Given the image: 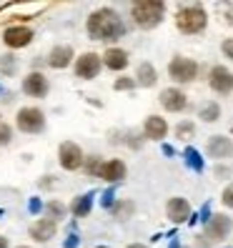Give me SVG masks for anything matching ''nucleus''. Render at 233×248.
<instances>
[{"mask_svg": "<svg viewBox=\"0 0 233 248\" xmlns=\"http://www.w3.org/2000/svg\"><path fill=\"white\" fill-rule=\"evenodd\" d=\"M85 28H88V35L93 40H106V43L118 40L125 33V25H123L121 16L115 10H110V8H100V10L91 13L88 25Z\"/></svg>", "mask_w": 233, "mask_h": 248, "instance_id": "f257e3e1", "label": "nucleus"}, {"mask_svg": "<svg viewBox=\"0 0 233 248\" xmlns=\"http://www.w3.org/2000/svg\"><path fill=\"white\" fill-rule=\"evenodd\" d=\"M163 16H166V3H161V0H140V3L130 5V18L143 31L155 28L163 20Z\"/></svg>", "mask_w": 233, "mask_h": 248, "instance_id": "f03ea898", "label": "nucleus"}, {"mask_svg": "<svg viewBox=\"0 0 233 248\" xmlns=\"http://www.w3.org/2000/svg\"><path fill=\"white\" fill-rule=\"evenodd\" d=\"M206 25H208V16L201 5H186L176 13V28L186 35H196L206 31Z\"/></svg>", "mask_w": 233, "mask_h": 248, "instance_id": "7ed1b4c3", "label": "nucleus"}, {"mask_svg": "<svg viewBox=\"0 0 233 248\" xmlns=\"http://www.w3.org/2000/svg\"><path fill=\"white\" fill-rule=\"evenodd\" d=\"M168 76L176 80V83H191L196 80L198 76V63L191 61V58H183V55H176L168 65Z\"/></svg>", "mask_w": 233, "mask_h": 248, "instance_id": "20e7f679", "label": "nucleus"}, {"mask_svg": "<svg viewBox=\"0 0 233 248\" xmlns=\"http://www.w3.org/2000/svg\"><path fill=\"white\" fill-rule=\"evenodd\" d=\"M16 123L23 133H40L46 128V115L40 108H20L16 115Z\"/></svg>", "mask_w": 233, "mask_h": 248, "instance_id": "39448f33", "label": "nucleus"}, {"mask_svg": "<svg viewBox=\"0 0 233 248\" xmlns=\"http://www.w3.org/2000/svg\"><path fill=\"white\" fill-rule=\"evenodd\" d=\"M231 228H233L231 218L223 216V213H216V216H211L208 221H206V233H203V238H208V243L213 246L218 241H223L228 233H231Z\"/></svg>", "mask_w": 233, "mask_h": 248, "instance_id": "423d86ee", "label": "nucleus"}, {"mask_svg": "<svg viewBox=\"0 0 233 248\" xmlns=\"http://www.w3.org/2000/svg\"><path fill=\"white\" fill-rule=\"evenodd\" d=\"M58 160H61V166L65 170H78L85 163V155L80 151V145L65 140V143H61V148H58Z\"/></svg>", "mask_w": 233, "mask_h": 248, "instance_id": "0eeeda50", "label": "nucleus"}, {"mask_svg": "<svg viewBox=\"0 0 233 248\" xmlns=\"http://www.w3.org/2000/svg\"><path fill=\"white\" fill-rule=\"evenodd\" d=\"M100 63H103V58L98 53H83L80 58H76V76L83 80L95 78L100 73Z\"/></svg>", "mask_w": 233, "mask_h": 248, "instance_id": "6e6552de", "label": "nucleus"}, {"mask_svg": "<svg viewBox=\"0 0 233 248\" xmlns=\"http://www.w3.org/2000/svg\"><path fill=\"white\" fill-rule=\"evenodd\" d=\"M33 31L31 28H25V25H10V28H5V33H3V43L8 48H25V46H31L33 43Z\"/></svg>", "mask_w": 233, "mask_h": 248, "instance_id": "1a4fd4ad", "label": "nucleus"}, {"mask_svg": "<svg viewBox=\"0 0 233 248\" xmlns=\"http://www.w3.org/2000/svg\"><path fill=\"white\" fill-rule=\"evenodd\" d=\"M208 83L216 93L221 95H228L233 91V73L226 68V65H213L211 73H208Z\"/></svg>", "mask_w": 233, "mask_h": 248, "instance_id": "9d476101", "label": "nucleus"}, {"mask_svg": "<svg viewBox=\"0 0 233 248\" xmlns=\"http://www.w3.org/2000/svg\"><path fill=\"white\" fill-rule=\"evenodd\" d=\"M50 91V83L43 73H31V76L23 78V93L33 95V98H46Z\"/></svg>", "mask_w": 233, "mask_h": 248, "instance_id": "9b49d317", "label": "nucleus"}, {"mask_svg": "<svg viewBox=\"0 0 233 248\" xmlns=\"http://www.w3.org/2000/svg\"><path fill=\"white\" fill-rule=\"evenodd\" d=\"M161 106H163L166 110H171V113H181V110L188 106V98H186V93L178 91V88H166V91L161 93Z\"/></svg>", "mask_w": 233, "mask_h": 248, "instance_id": "f8f14e48", "label": "nucleus"}, {"mask_svg": "<svg viewBox=\"0 0 233 248\" xmlns=\"http://www.w3.org/2000/svg\"><path fill=\"white\" fill-rule=\"evenodd\" d=\"M166 213L173 223H186L191 218V203L186 198H171L168 206H166Z\"/></svg>", "mask_w": 233, "mask_h": 248, "instance_id": "ddd939ff", "label": "nucleus"}, {"mask_svg": "<svg viewBox=\"0 0 233 248\" xmlns=\"http://www.w3.org/2000/svg\"><path fill=\"white\" fill-rule=\"evenodd\" d=\"M73 61H76V53H73V48H70V46H58V48H53V50H50V55H48V65H50V68H55V70L68 68Z\"/></svg>", "mask_w": 233, "mask_h": 248, "instance_id": "4468645a", "label": "nucleus"}, {"mask_svg": "<svg viewBox=\"0 0 233 248\" xmlns=\"http://www.w3.org/2000/svg\"><path fill=\"white\" fill-rule=\"evenodd\" d=\"M55 231H58V223L50 221V218H40V221H35L31 226V238L38 241V243H46L55 236Z\"/></svg>", "mask_w": 233, "mask_h": 248, "instance_id": "2eb2a0df", "label": "nucleus"}, {"mask_svg": "<svg viewBox=\"0 0 233 248\" xmlns=\"http://www.w3.org/2000/svg\"><path fill=\"white\" fill-rule=\"evenodd\" d=\"M143 133L151 140H163L166 133H168L166 118H161V115H148V118H145V125H143Z\"/></svg>", "mask_w": 233, "mask_h": 248, "instance_id": "dca6fc26", "label": "nucleus"}, {"mask_svg": "<svg viewBox=\"0 0 233 248\" xmlns=\"http://www.w3.org/2000/svg\"><path fill=\"white\" fill-rule=\"evenodd\" d=\"M206 151L211 158H231L233 155V140L226 136H213L206 145Z\"/></svg>", "mask_w": 233, "mask_h": 248, "instance_id": "f3484780", "label": "nucleus"}, {"mask_svg": "<svg viewBox=\"0 0 233 248\" xmlns=\"http://www.w3.org/2000/svg\"><path fill=\"white\" fill-rule=\"evenodd\" d=\"M98 178H103V181H108V183L123 181V178H125V163H123V160H118V158L106 160L103 168H100V176H98Z\"/></svg>", "mask_w": 233, "mask_h": 248, "instance_id": "a211bd4d", "label": "nucleus"}, {"mask_svg": "<svg viewBox=\"0 0 233 248\" xmlns=\"http://www.w3.org/2000/svg\"><path fill=\"white\" fill-rule=\"evenodd\" d=\"M103 65L110 68V70H123L128 65V53L121 50V48H108L103 53Z\"/></svg>", "mask_w": 233, "mask_h": 248, "instance_id": "6ab92c4d", "label": "nucleus"}, {"mask_svg": "<svg viewBox=\"0 0 233 248\" xmlns=\"http://www.w3.org/2000/svg\"><path fill=\"white\" fill-rule=\"evenodd\" d=\"M93 208V193H83V196H76L70 203V213L76 218H85Z\"/></svg>", "mask_w": 233, "mask_h": 248, "instance_id": "aec40b11", "label": "nucleus"}, {"mask_svg": "<svg viewBox=\"0 0 233 248\" xmlns=\"http://www.w3.org/2000/svg\"><path fill=\"white\" fill-rule=\"evenodd\" d=\"M158 76H155V68L151 63H140L138 70H136V83L143 85V88H151V85H155Z\"/></svg>", "mask_w": 233, "mask_h": 248, "instance_id": "412c9836", "label": "nucleus"}, {"mask_svg": "<svg viewBox=\"0 0 233 248\" xmlns=\"http://www.w3.org/2000/svg\"><path fill=\"white\" fill-rule=\"evenodd\" d=\"M183 158H186V163L191 166L196 173H201V170H203V158H201V153H198L196 148H186Z\"/></svg>", "mask_w": 233, "mask_h": 248, "instance_id": "4be33fe9", "label": "nucleus"}, {"mask_svg": "<svg viewBox=\"0 0 233 248\" xmlns=\"http://www.w3.org/2000/svg\"><path fill=\"white\" fill-rule=\"evenodd\" d=\"M201 118L206 121V123H213L221 118V108H218V103H206V106H201Z\"/></svg>", "mask_w": 233, "mask_h": 248, "instance_id": "5701e85b", "label": "nucleus"}, {"mask_svg": "<svg viewBox=\"0 0 233 248\" xmlns=\"http://www.w3.org/2000/svg\"><path fill=\"white\" fill-rule=\"evenodd\" d=\"M65 211H68V208L63 206L61 201H50L48 206H46V213H48V218H50V221H55V223H58V221H61V218L65 216Z\"/></svg>", "mask_w": 233, "mask_h": 248, "instance_id": "b1692460", "label": "nucleus"}, {"mask_svg": "<svg viewBox=\"0 0 233 248\" xmlns=\"http://www.w3.org/2000/svg\"><path fill=\"white\" fill-rule=\"evenodd\" d=\"M110 211H113L115 218H130V216H133V211H136V206L130 201H118Z\"/></svg>", "mask_w": 233, "mask_h": 248, "instance_id": "393cba45", "label": "nucleus"}, {"mask_svg": "<svg viewBox=\"0 0 233 248\" xmlns=\"http://www.w3.org/2000/svg\"><path fill=\"white\" fill-rule=\"evenodd\" d=\"M85 168H88L91 176H100V168H103V163H100V158L91 155V158H85Z\"/></svg>", "mask_w": 233, "mask_h": 248, "instance_id": "a878e982", "label": "nucleus"}, {"mask_svg": "<svg viewBox=\"0 0 233 248\" xmlns=\"http://www.w3.org/2000/svg\"><path fill=\"white\" fill-rule=\"evenodd\" d=\"M136 85H138V83H136L133 78H125V76H123V78H118V80L113 83V88H115V91H133Z\"/></svg>", "mask_w": 233, "mask_h": 248, "instance_id": "bb28decb", "label": "nucleus"}, {"mask_svg": "<svg viewBox=\"0 0 233 248\" xmlns=\"http://www.w3.org/2000/svg\"><path fill=\"white\" fill-rule=\"evenodd\" d=\"M176 136L181 138V140H188L193 136V123H181L178 128H176Z\"/></svg>", "mask_w": 233, "mask_h": 248, "instance_id": "cd10ccee", "label": "nucleus"}, {"mask_svg": "<svg viewBox=\"0 0 233 248\" xmlns=\"http://www.w3.org/2000/svg\"><path fill=\"white\" fill-rule=\"evenodd\" d=\"M13 65H16V58H13V55H3V58H0V73L10 76V73H13Z\"/></svg>", "mask_w": 233, "mask_h": 248, "instance_id": "c85d7f7f", "label": "nucleus"}, {"mask_svg": "<svg viewBox=\"0 0 233 248\" xmlns=\"http://www.w3.org/2000/svg\"><path fill=\"white\" fill-rule=\"evenodd\" d=\"M10 138H13L10 125H8V123H0V145H8V143H10Z\"/></svg>", "mask_w": 233, "mask_h": 248, "instance_id": "c756f323", "label": "nucleus"}, {"mask_svg": "<svg viewBox=\"0 0 233 248\" xmlns=\"http://www.w3.org/2000/svg\"><path fill=\"white\" fill-rule=\"evenodd\" d=\"M221 201H223V206H228V208H233V183L223 191V196H221Z\"/></svg>", "mask_w": 233, "mask_h": 248, "instance_id": "7c9ffc66", "label": "nucleus"}, {"mask_svg": "<svg viewBox=\"0 0 233 248\" xmlns=\"http://www.w3.org/2000/svg\"><path fill=\"white\" fill-rule=\"evenodd\" d=\"M221 50L226 53V58H231V61H233V38L223 40V46H221Z\"/></svg>", "mask_w": 233, "mask_h": 248, "instance_id": "2f4dec72", "label": "nucleus"}, {"mask_svg": "<svg viewBox=\"0 0 233 248\" xmlns=\"http://www.w3.org/2000/svg\"><path fill=\"white\" fill-rule=\"evenodd\" d=\"M113 196H115L113 191H106V193H103V206H108V208L115 206V203H113Z\"/></svg>", "mask_w": 233, "mask_h": 248, "instance_id": "473e14b6", "label": "nucleus"}, {"mask_svg": "<svg viewBox=\"0 0 233 248\" xmlns=\"http://www.w3.org/2000/svg\"><path fill=\"white\" fill-rule=\"evenodd\" d=\"M78 241H80V238L76 236V233H73V236H68V241L63 243V248H76V246H78Z\"/></svg>", "mask_w": 233, "mask_h": 248, "instance_id": "72a5a7b5", "label": "nucleus"}, {"mask_svg": "<svg viewBox=\"0 0 233 248\" xmlns=\"http://www.w3.org/2000/svg\"><path fill=\"white\" fill-rule=\"evenodd\" d=\"M40 208H43L40 201L38 198H31V213H40Z\"/></svg>", "mask_w": 233, "mask_h": 248, "instance_id": "f704fd0d", "label": "nucleus"}, {"mask_svg": "<svg viewBox=\"0 0 233 248\" xmlns=\"http://www.w3.org/2000/svg\"><path fill=\"white\" fill-rule=\"evenodd\" d=\"M0 248H10V243H8L5 236H0Z\"/></svg>", "mask_w": 233, "mask_h": 248, "instance_id": "c9c22d12", "label": "nucleus"}, {"mask_svg": "<svg viewBox=\"0 0 233 248\" xmlns=\"http://www.w3.org/2000/svg\"><path fill=\"white\" fill-rule=\"evenodd\" d=\"M128 248H148V246H143V243H133V246H128Z\"/></svg>", "mask_w": 233, "mask_h": 248, "instance_id": "e433bc0d", "label": "nucleus"}, {"mask_svg": "<svg viewBox=\"0 0 233 248\" xmlns=\"http://www.w3.org/2000/svg\"><path fill=\"white\" fill-rule=\"evenodd\" d=\"M18 248H28V246H18Z\"/></svg>", "mask_w": 233, "mask_h": 248, "instance_id": "4c0bfd02", "label": "nucleus"}, {"mask_svg": "<svg viewBox=\"0 0 233 248\" xmlns=\"http://www.w3.org/2000/svg\"><path fill=\"white\" fill-rule=\"evenodd\" d=\"M0 123H3V121H0Z\"/></svg>", "mask_w": 233, "mask_h": 248, "instance_id": "58836bf2", "label": "nucleus"}]
</instances>
